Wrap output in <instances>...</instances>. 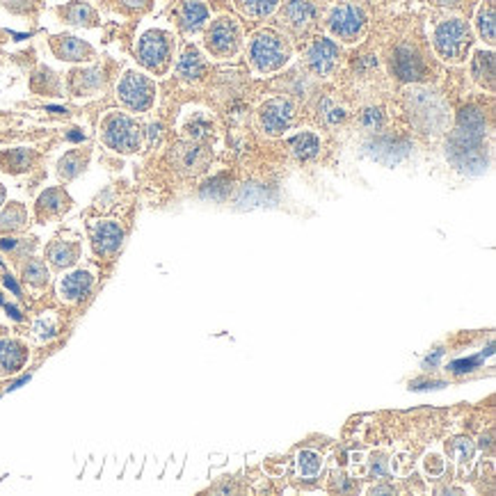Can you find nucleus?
I'll list each match as a JSON object with an SVG mask.
<instances>
[{
    "label": "nucleus",
    "mask_w": 496,
    "mask_h": 496,
    "mask_svg": "<svg viewBox=\"0 0 496 496\" xmlns=\"http://www.w3.org/2000/svg\"><path fill=\"white\" fill-rule=\"evenodd\" d=\"M474 46V30L465 19H444L433 30V48L435 53L449 64H460Z\"/></svg>",
    "instance_id": "1"
},
{
    "label": "nucleus",
    "mask_w": 496,
    "mask_h": 496,
    "mask_svg": "<svg viewBox=\"0 0 496 496\" xmlns=\"http://www.w3.org/2000/svg\"><path fill=\"white\" fill-rule=\"evenodd\" d=\"M247 57L256 73H272L284 69V64L291 60V46L275 30L254 32L247 44Z\"/></svg>",
    "instance_id": "2"
},
{
    "label": "nucleus",
    "mask_w": 496,
    "mask_h": 496,
    "mask_svg": "<svg viewBox=\"0 0 496 496\" xmlns=\"http://www.w3.org/2000/svg\"><path fill=\"white\" fill-rule=\"evenodd\" d=\"M101 140L117 153H135L142 146V128L126 112H110L101 123Z\"/></svg>",
    "instance_id": "3"
},
{
    "label": "nucleus",
    "mask_w": 496,
    "mask_h": 496,
    "mask_svg": "<svg viewBox=\"0 0 496 496\" xmlns=\"http://www.w3.org/2000/svg\"><path fill=\"white\" fill-rule=\"evenodd\" d=\"M368 26V16L357 3H338L327 14V30L332 39L343 44H354L363 37Z\"/></svg>",
    "instance_id": "4"
},
{
    "label": "nucleus",
    "mask_w": 496,
    "mask_h": 496,
    "mask_svg": "<svg viewBox=\"0 0 496 496\" xmlns=\"http://www.w3.org/2000/svg\"><path fill=\"white\" fill-rule=\"evenodd\" d=\"M174 37L165 30H149L137 41V62L153 73H165L174 57Z\"/></svg>",
    "instance_id": "5"
},
{
    "label": "nucleus",
    "mask_w": 496,
    "mask_h": 496,
    "mask_svg": "<svg viewBox=\"0 0 496 496\" xmlns=\"http://www.w3.org/2000/svg\"><path fill=\"white\" fill-rule=\"evenodd\" d=\"M117 96L126 110L146 112L156 101V82L142 71L128 69L117 82Z\"/></svg>",
    "instance_id": "6"
},
{
    "label": "nucleus",
    "mask_w": 496,
    "mask_h": 496,
    "mask_svg": "<svg viewBox=\"0 0 496 496\" xmlns=\"http://www.w3.org/2000/svg\"><path fill=\"white\" fill-rule=\"evenodd\" d=\"M241 44H243V30H241V23L231 16H220L215 19L209 30L204 35V46L213 57H234L238 51H241Z\"/></svg>",
    "instance_id": "7"
},
{
    "label": "nucleus",
    "mask_w": 496,
    "mask_h": 496,
    "mask_svg": "<svg viewBox=\"0 0 496 496\" xmlns=\"http://www.w3.org/2000/svg\"><path fill=\"white\" fill-rule=\"evenodd\" d=\"M256 121H259V128L266 135H284L295 121V105L286 96H272L259 105Z\"/></svg>",
    "instance_id": "8"
},
{
    "label": "nucleus",
    "mask_w": 496,
    "mask_h": 496,
    "mask_svg": "<svg viewBox=\"0 0 496 496\" xmlns=\"http://www.w3.org/2000/svg\"><path fill=\"white\" fill-rule=\"evenodd\" d=\"M307 67L313 76L327 78L332 76L338 67V60H341V46L336 44V39L332 37H320L307 48Z\"/></svg>",
    "instance_id": "9"
},
{
    "label": "nucleus",
    "mask_w": 496,
    "mask_h": 496,
    "mask_svg": "<svg viewBox=\"0 0 496 496\" xmlns=\"http://www.w3.org/2000/svg\"><path fill=\"white\" fill-rule=\"evenodd\" d=\"M176 170L183 172L188 176H197L211 167L213 153L204 142H195V140H186V142L176 144L174 153H172Z\"/></svg>",
    "instance_id": "10"
},
{
    "label": "nucleus",
    "mask_w": 496,
    "mask_h": 496,
    "mask_svg": "<svg viewBox=\"0 0 496 496\" xmlns=\"http://www.w3.org/2000/svg\"><path fill=\"white\" fill-rule=\"evenodd\" d=\"M89 238L98 256H114L121 250L123 229L117 220H94L89 222Z\"/></svg>",
    "instance_id": "11"
},
{
    "label": "nucleus",
    "mask_w": 496,
    "mask_h": 496,
    "mask_svg": "<svg viewBox=\"0 0 496 496\" xmlns=\"http://www.w3.org/2000/svg\"><path fill=\"white\" fill-rule=\"evenodd\" d=\"M209 16H211V10L204 0H181L176 7V23L188 35L200 32L206 23H209Z\"/></svg>",
    "instance_id": "12"
},
{
    "label": "nucleus",
    "mask_w": 496,
    "mask_h": 496,
    "mask_svg": "<svg viewBox=\"0 0 496 496\" xmlns=\"http://www.w3.org/2000/svg\"><path fill=\"white\" fill-rule=\"evenodd\" d=\"M282 21L288 30L300 35L316 21V7L309 0H288L282 7Z\"/></svg>",
    "instance_id": "13"
},
{
    "label": "nucleus",
    "mask_w": 496,
    "mask_h": 496,
    "mask_svg": "<svg viewBox=\"0 0 496 496\" xmlns=\"http://www.w3.org/2000/svg\"><path fill=\"white\" fill-rule=\"evenodd\" d=\"M94 286V275L89 270H73L69 275L60 279V297L64 302H80L82 297H87Z\"/></svg>",
    "instance_id": "14"
},
{
    "label": "nucleus",
    "mask_w": 496,
    "mask_h": 496,
    "mask_svg": "<svg viewBox=\"0 0 496 496\" xmlns=\"http://www.w3.org/2000/svg\"><path fill=\"white\" fill-rule=\"evenodd\" d=\"M28 348L16 338H3L0 341V375H14L26 366Z\"/></svg>",
    "instance_id": "15"
},
{
    "label": "nucleus",
    "mask_w": 496,
    "mask_h": 496,
    "mask_svg": "<svg viewBox=\"0 0 496 496\" xmlns=\"http://www.w3.org/2000/svg\"><path fill=\"white\" fill-rule=\"evenodd\" d=\"M174 71H176V76L181 80H186V82L202 80L204 71H206V60H204V55L200 53V48L186 46L183 53L179 55V60L174 64Z\"/></svg>",
    "instance_id": "16"
},
{
    "label": "nucleus",
    "mask_w": 496,
    "mask_h": 496,
    "mask_svg": "<svg viewBox=\"0 0 496 496\" xmlns=\"http://www.w3.org/2000/svg\"><path fill=\"white\" fill-rule=\"evenodd\" d=\"M53 51L60 60H67V62H85L94 55V48L89 46L87 41H82L78 37H69V35L55 37Z\"/></svg>",
    "instance_id": "17"
},
{
    "label": "nucleus",
    "mask_w": 496,
    "mask_h": 496,
    "mask_svg": "<svg viewBox=\"0 0 496 496\" xmlns=\"http://www.w3.org/2000/svg\"><path fill=\"white\" fill-rule=\"evenodd\" d=\"M471 78L483 89L494 87V51L478 48L474 53V57H471Z\"/></svg>",
    "instance_id": "18"
},
{
    "label": "nucleus",
    "mask_w": 496,
    "mask_h": 496,
    "mask_svg": "<svg viewBox=\"0 0 496 496\" xmlns=\"http://www.w3.org/2000/svg\"><path fill=\"white\" fill-rule=\"evenodd\" d=\"M78 256H80L78 241H64V238H57V241H53L46 247V259L60 270L71 268L73 263L78 261Z\"/></svg>",
    "instance_id": "19"
},
{
    "label": "nucleus",
    "mask_w": 496,
    "mask_h": 496,
    "mask_svg": "<svg viewBox=\"0 0 496 496\" xmlns=\"http://www.w3.org/2000/svg\"><path fill=\"white\" fill-rule=\"evenodd\" d=\"M291 153L295 156L297 160H313L316 156L320 153V146H322V140L318 133H313V130H302V133H297L291 137Z\"/></svg>",
    "instance_id": "20"
},
{
    "label": "nucleus",
    "mask_w": 496,
    "mask_h": 496,
    "mask_svg": "<svg viewBox=\"0 0 496 496\" xmlns=\"http://www.w3.org/2000/svg\"><path fill=\"white\" fill-rule=\"evenodd\" d=\"M69 197L62 188H48L44 195L37 200V213L41 218H53L69 209Z\"/></svg>",
    "instance_id": "21"
},
{
    "label": "nucleus",
    "mask_w": 496,
    "mask_h": 496,
    "mask_svg": "<svg viewBox=\"0 0 496 496\" xmlns=\"http://www.w3.org/2000/svg\"><path fill=\"white\" fill-rule=\"evenodd\" d=\"M183 135L188 140H195V142H204L206 137L213 135V121L206 117V112L195 110L183 121Z\"/></svg>",
    "instance_id": "22"
},
{
    "label": "nucleus",
    "mask_w": 496,
    "mask_h": 496,
    "mask_svg": "<svg viewBox=\"0 0 496 496\" xmlns=\"http://www.w3.org/2000/svg\"><path fill=\"white\" fill-rule=\"evenodd\" d=\"M69 85H71V92L76 96H85V94L94 92V89H98L103 85V76H101V71L98 69L73 71Z\"/></svg>",
    "instance_id": "23"
},
{
    "label": "nucleus",
    "mask_w": 496,
    "mask_h": 496,
    "mask_svg": "<svg viewBox=\"0 0 496 496\" xmlns=\"http://www.w3.org/2000/svg\"><path fill=\"white\" fill-rule=\"evenodd\" d=\"M32 160H35V153L28 151V149H10V151L0 153V170L10 172V174H19V172L30 170Z\"/></svg>",
    "instance_id": "24"
},
{
    "label": "nucleus",
    "mask_w": 496,
    "mask_h": 496,
    "mask_svg": "<svg viewBox=\"0 0 496 496\" xmlns=\"http://www.w3.org/2000/svg\"><path fill=\"white\" fill-rule=\"evenodd\" d=\"M238 10L252 21H263L277 12L279 0H236Z\"/></svg>",
    "instance_id": "25"
},
{
    "label": "nucleus",
    "mask_w": 496,
    "mask_h": 496,
    "mask_svg": "<svg viewBox=\"0 0 496 496\" xmlns=\"http://www.w3.org/2000/svg\"><path fill=\"white\" fill-rule=\"evenodd\" d=\"M26 222H28V211L26 206L19 202H12L0 213V231H3V234H14V231L26 227Z\"/></svg>",
    "instance_id": "26"
},
{
    "label": "nucleus",
    "mask_w": 496,
    "mask_h": 496,
    "mask_svg": "<svg viewBox=\"0 0 496 496\" xmlns=\"http://www.w3.org/2000/svg\"><path fill=\"white\" fill-rule=\"evenodd\" d=\"M297 476L304 478V481H313L316 476H320L322 471V456L316 451H300L297 453Z\"/></svg>",
    "instance_id": "27"
},
{
    "label": "nucleus",
    "mask_w": 496,
    "mask_h": 496,
    "mask_svg": "<svg viewBox=\"0 0 496 496\" xmlns=\"http://www.w3.org/2000/svg\"><path fill=\"white\" fill-rule=\"evenodd\" d=\"M476 30L481 39H485L487 44H494L496 39V16H494V5L487 3V5H481V10L476 12Z\"/></svg>",
    "instance_id": "28"
},
{
    "label": "nucleus",
    "mask_w": 496,
    "mask_h": 496,
    "mask_svg": "<svg viewBox=\"0 0 496 496\" xmlns=\"http://www.w3.org/2000/svg\"><path fill=\"white\" fill-rule=\"evenodd\" d=\"M62 14L71 26H96V12L87 3H71L69 7H64Z\"/></svg>",
    "instance_id": "29"
},
{
    "label": "nucleus",
    "mask_w": 496,
    "mask_h": 496,
    "mask_svg": "<svg viewBox=\"0 0 496 496\" xmlns=\"http://www.w3.org/2000/svg\"><path fill=\"white\" fill-rule=\"evenodd\" d=\"M85 165H87V156H82L78 151H71V153L64 156L60 163H57V174H60L62 181H71V179H76L82 170H85Z\"/></svg>",
    "instance_id": "30"
},
{
    "label": "nucleus",
    "mask_w": 496,
    "mask_h": 496,
    "mask_svg": "<svg viewBox=\"0 0 496 496\" xmlns=\"http://www.w3.org/2000/svg\"><path fill=\"white\" fill-rule=\"evenodd\" d=\"M21 272H23V279H26L30 286L41 288V286L48 284V268L41 259H28L26 263H23Z\"/></svg>",
    "instance_id": "31"
},
{
    "label": "nucleus",
    "mask_w": 496,
    "mask_h": 496,
    "mask_svg": "<svg viewBox=\"0 0 496 496\" xmlns=\"http://www.w3.org/2000/svg\"><path fill=\"white\" fill-rule=\"evenodd\" d=\"M449 453H451V458L458 462V465H469V462L474 460L476 446H474V442H471V439H467V437H458V439L451 442Z\"/></svg>",
    "instance_id": "32"
},
{
    "label": "nucleus",
    "mask_w": 496,
    "mask_h": 496,
    "mask_svg": "<svg viewBox=\"0 0 496 496\" xmlns=\"http://www.w3.org/2000/svg\"><path fill=\"white\" fill-rule=\"evenodd\" d=\"M421 469L428 478H442L446 471V460L439 451H430L426 453V458L421 460Z\"/></svg>",
    "instance_id": "33"
},
{
    "label": "nucleus",
    "mask_w": 496,
    "mask_h": 496,
    "mask_svg": "<svg viewBox=\"0 0 496 496\" xmlns=\"http://www.w3.org/2000/svg\"><path fill=\"white\" fill-rule=\"evenodd\" d=\"M359 123H361V128L363 130H379L384 126V112L379 110V107H366L361 114H359Z\"/></svg>",
    "instance_id": "34"
},
{
    "label": "nucleus",
    "mask_w": 496,
    "mask_h": 496,
    "mask_svg": "<svg viewBox=\"0 0 496 496\" xmlns=\"http://www.w3.org/2000/svg\"><path fill=\"white\" fill-rule=\"evenodd\" d=\"M320 112H322V119H325L329 126H338V123L345 121V117H348L345 107L338 105V103H334V101H322Z\"/></svg>",
    "instance_id": "35"
},
{
    "label": "nucleus",
    "mask_w": 496,
    "mask_h": 496,
    "mask_svg": "<svg viewBox=\"0 0 496 496\" xmlns=\"http://www.w3.org/2000/svg\"><path fill=\"white\" fill-rule=\"evenodd\" d=\"M366 465H368V476L377 478V481H382V478H386V474H389V460L382 458L379 453L370 460H366Z\"/></svg>",
    "instance_id": "36"
},
{
    "label": "nucleus",
    "mask_w": 496,
    "mask_h": 496,
    "mask_svg": "<svg viewBox=\"0 0 496 496\" xmlns=\"http://www.w3.org/2000/svg\"><path fill=\"white\" fill-rule=\"evenodd\" d=\"M55 334H57V325H55V320H51V318H41L35 325V336L41 338V341L53 338Z\"/></svg>",
    "instance_id": "37"
},
{
    "label": "nucleus",
    "mask_w": 496,
    "mask_h": 496,
    "mask_svg": "<svg viewBox=\"0 0 496 496\" xmlns=\"http://www.w3.org/2000/svg\"><path fill=\"white\" fill-rule=\"evenodd\" d=\"M151 3V0H121V5L123 7H128V10H144V7Z\"/></svg>",
    "instance_id": "38"
},
{
    "label": "nucleus",
    "mask_w": 496,
    "mask_h": 496,
    "mask_svg": "<svg viewBox=\"0 0 496 496\" xmlns=\"http://www.w3.org/2000/svg\"><path fill=\"white\" fill-rule=\"evenodd\" d=\"M368 494H393V487L391 485H373V487H368Z\"/></svg>",
    "instance_id": "39"
},
{
    "label": "nucleus",
    "mask_w": 496,
    "mask_h": 496,
    "mask_svg": "<svg viewBox=\"0 0 496 496\" xmlns=\"http://www.w3.org/2000/svg\"><path fill=\"white\" fill-rule=\"evenodd\" d=\"M437 5H444V7H458L462 0H435Z\"/></svg>",
    "instance_id": "40"
},
{
    "label": "nucleus",
    "mask_w": 496,
    "mask_h": 496,
    "mask_svg": "<svg viewBox=\"0 0 496 496\" xmlns=\"http://www.w3.org/2000/svg\"><path fill=\"white\" fill-rule=\"evenodd\" d=\"M7 311H10V316H12V318H16V320H21V313H19V311H16L14 307H10V304H7Z\"/></svg>",
    "instance_id": "41"
},
{
    "label": "nucleus",
    "mask_w": 496,
    "mask_h": 496,
    "mask_svg": "<svg viewBox=\"0 0 496 496\" xmlns=\"http://www.w3.org/2000/svg\"><path fill=\"white\" fill-rule=\"evenodd\" d=\"M3 202H5V188L0 186V206H3Z\"/></svg>",
    "instance_id": "42"
}]
</instances>
